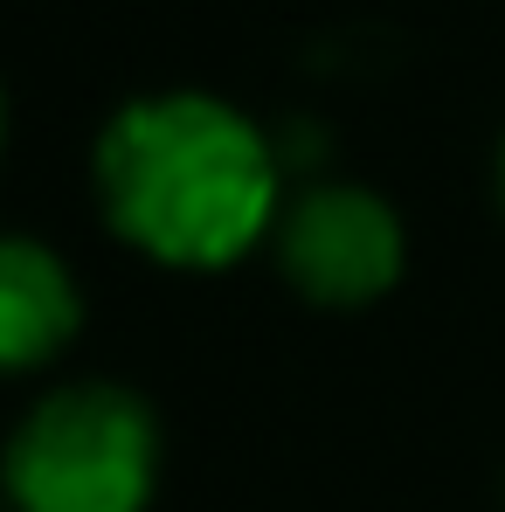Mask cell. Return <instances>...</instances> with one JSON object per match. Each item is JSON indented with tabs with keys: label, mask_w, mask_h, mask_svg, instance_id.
<instances>
[{
	"label": "cell",
	"mask_w": 505,
	"mask_h": 512,
	"mask_svg": "<svg viewBox=\"0 0 505 512\" xmlns=\"http://www.w3.org/2000/svg\"><path fill=\"white\" fill-rule=\"evenodd\" d=\"M97 208L167 270H229L277 222V153L263 125L208 90H153L97 132Z\"/></svg>",
	"instance_id": "6da1fadb"
},
{
	"label": "cell",
	"mask_w": 505,
	"mask_h": 512,
	"mask_svg": "<svg viewBox=\"0 0 505 512\" xmlns=\"http://www.w3.org/2000/svg\"><path fill=\"white\" fill-rule=\"evenodd\" d=\"M14 512H146L160 485V416L118 381L42 395L0 457Z\"/></svg>",
	"instance_id": "7a4b0ae2"
},
{
	"label": "cell",
	"mask_w": 505,
	"mask_h": 512,
	"mask_svg": "<svg viewBox=\"0 0 505 512\" xmlns=\"http://www.w3.org/2000/svg\"><path fill=\"white\" fill-rule=\"evenodd\" d=\"M277 256H284V277L298 284V298L353 312L402 284L409 236H402L395 201H381L374 187H353V180H326V187H305L291 201V215L277 222Z\"/></svg>",
	"instance_id": "3957f363"
},
{
	"label": "cell",
	"mask_w": 505,
	"mask_h": 512,
	"mask_svg": "<svg viewBox=\"0 0 505 512\" xmlns=\"http://www.w3.org/2000/svg\"><path fill=\"white\" fill-rule=\"evenodd\" d=\"M84 326L70 263L35 236H0V374L49 367Z\"/></svg>",
	"instance_id": "277c9868"
},
{
	"label": "cell",
	"mask_w": 505,
	"mask_h": 512,
	"mask_svg": "<svg viewBox=\"0 0 505 512\" xmlns=\"http://www.w3.org/2000/svg\"><path fill=\"white\" fill-rule=\"evenodd\" d=\"M0 146H7V90H0Z\"/></svg>",
	"instance_id": "5b68a950"
},
{
	"label": "cell",
	"mask_w": 505,
	"mask_h": 512,
	"mask_svg": "<svg viewBox=\"0 0 505 512\" xmlns=\"http://www.w3.org/2000/svg\"><path fill=\"white\" fill-rule=\"evenodd\" d=\"M499 201H505V146H499Z\"/></svg>",
	"instance_id": "8992f818"
}]
</instances>
